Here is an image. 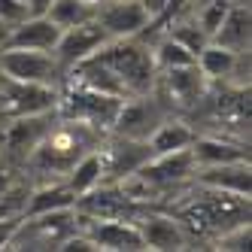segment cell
<instances>
[{"instance_id":"83f0119b","label":"cell","mask_w":252,"mask_h":252,"mask_svg":"<svg viewBox=\"0 0 252 252\" xmlns=\"http://www.w3.org/2000/svg\"><path fill=\"white\" fill-rule=\"evenodd\" d=\"M25 3H28V12L31 15H46L49 6H52V0H25Z\"/></svg>"},{"instance_id":"e0dca14e","label":"cell","mask_w":252,"mask_h":252,"mask_svg":"<svg viewBox=\"0 0 252 252\" xmlns=\"http://www.w3.org/2000/svg\"><path fill=\"white\" fill-rule=\"evenodd\" d=\"M194 137H197V131L186 116H167L152 131V137L146 143H149L152 155H161V152H173V149H189Z\"/></svg>"},{"instance_id":"7c38bea8","label":"cell","mask_w":252,"mask_h":252,"mask_svg":"<svg viewBox=\"0 0 252 252\" xmlns=\"http://www.w3.org/2000/svg\"><path fill=\"white\" fill-rule=\"evenodd\" d=\"M140 237L146 249L155 252H170V249H189V237L183 225H179L167 210H146L137 219Z\"/></svg>"},{"instance_id":"52a82bcc","label":"cell","mask_w":252,"mask_h":252,"mask_svg":"<svg viewBox=\"0 0 252 252\" xmlns=\"http://www.w3.org/2000/svg\"><path fill=\"white\" fill-rule=\"evenodd\" d=\"M0 73L12 76V79H22V82H37V85L61 88L64 67L58 64V58L52 55V52L3 46V49H0Z\"/></svg>"},{"instance_id":"44dd1931","label":"cell","mask_w":252,"mask_h":252,"mask_svg":"<svg viewBox=\"0 0 252 252\" xmlns=\"http://www.w3.org/2000/svg\"><path fill=\"white\" fill-rule=\"evenodd\" d=\"M161 33H167V37H173L179 46H186L194 58H197V52H201V49L210 43L207 31L194 22V15H173V19L167 22V28L161 31Z\"/></svg>"},{"instance_id":"cb8c5ba5","label":"cell","mask_w":252,"mask_h":252,"mask_svg":"<svg viewBox=\"0 0 252 252\" xmlns=\"http://www.w3.org/2000/svg\"><path fill=\"white\" fill-rule=\"evenodd\" d=\"M210 246L213 249H222V252H243V249H249V222L219 231L210 240Z\"/></svg>"},{"instance_id":"9a60e30c","label":"cell","mask_w":252,"mask_h":252,"mask_svg":"<svg viewBox=\"0 0 252 252\" xmlns=\"http://www.w3.org/2000/svg\"><path fill=\"white\" fill-rule=\"evenodd\" d=\"M194 183L210 186V189H222L234 194H246L252 191V167L249 161H228V164H210V167H197Z\"/></svg>"},{"instance_id":"5bb4252c","label":"cell","mask_w":252,"mask_h":252,"mask_svg":"<svg viewBox=\"0 0 252 252\" xmlns=\"http://www.w3.org/2000/svg\"><path fill=\"white\" fill-rule=\"evenodd\" d=\"M210 43L225 46L231 52H249L252 49V9H249V0H234L228 6L225 19L213 31Z\"/></svg>"},{"instance_id":"ac0fdd59","label":"cell","mask_w":252,"mask_h":252,"mask_svg":"<svg viewBox=\"0 0 252 252\" xmlns=\"http://www.w3.org/2000/svg\"><path fill=\"white\" fill-rule=\"evenodd\" d=\"M73 204H76L73 189H70L64 179H55V183H43V186H33V189H31L25 216L49 213V210H64V207H73Z\"/></svg>"},{"instance_id":"4fadbf2b","label":"cell","mask_w":252,"mask_h":252,"mask_svg":"<svg viewBox=\"0 0 252 252\" xmlns=\"http://www.w3.org/2000/svg\"><path fill=\"white\" fill-rule=\"evenodd\" d=\"M191 155L197 167L228 164V161H249V140H237L228 134H197L191 143Z\"/></svg>"},{"instance_id":"8fae6325","label":"cell","mask_w":252,"mask_h":252,"mask_svg":"<svg viewBox=\"0 0 252 252\" xmlns=\"http://www.w3.org/2000/svg\"><path fill=\"white\" fill-rule=\"evenodd\" d=\"M110 40L103 33V28L94 22V19H88L82 25H73V28H64L61 31V37L55 43V49H52V55L58 58V64L64 67V73L70 67H73L76 61L88 58V55H94V52Z\"/></svg>"},{"instance_id":"7a4b0ae2","label":"cell","mask_w":252,"mask_h":252,"mask_svg":"<svg viewBox=\"0 0 252 252\" xmlns=\"http://www.w3.org/2000/svg\"><path fill=\"white\" fill-rule=\"evenodd\" d=\"M94 55L122 79L128 94L152 92L158 67H155L152 43H149L146 33H140V37H125V40H106Z\"/></svg>"},{"instance_id":"9c48e42d","label":"cell","mask_w":252,"mask_h":252,"mask_svg":"<svg viewBox=\"0 0 252 252\" xmlns=\"http://www.w3.org/2000/svg\"><path fill=\"white\" fill-rule=\"evenodd\" d=\"M94 22L110 40H125L146 33L155 19L143 6V0H100L94 6Z\"/></svg>"},{"instance_id":"2e32d148","label":"cell","mask_w":252,"mask_h":252,"mask_svg":"<svg viewBox=\"0 0 252 252\" xmlns=\"http://www.w3.org/2000/svg\"><path fill=\"white\" fill-rule=\"evenodd\" d=\"M61 37V28L49 19V15H31L22 25H15L9 31L6 46L15 49H40V52H52Z\"/></svg>"},{"instance_id":"d4e9b609","label":"cell","mask_w":252,"mask_h":252,"mask_svg":"<svg viewBox=\"0 0 252 252\" xmlns=\"http://www.w3.org/2000/svg\"><path fill=\"white\" fill-rule=\"evenodd\" d=\"M25 19H31L25 0H0V22H3L9 31H12L15 25H22Z\"/></svg>"},{"instance_id":"603a6c76","label":"cell","mask_w":252,"mask_h":252,"mask_svg":"<svg viewBox=\"0 0 252 252\" xmlns=\"http://www.w3.org/2000/svg\"><path fill=\"white\" fill-rule=\"evenodd\" d=\"M94 6L97 3H88V0H52L46 15L64 31V28H73V25H82L88 19H94Z\"/></svg>"},{"instance_id":"6da1fadb","label":"cell","mask_w":252,"mask_h":252,"mask_svg":"<svg viewBox=\"0 0 252 252\" xmlns=\"http://www.w3.org/2000/svg\"><path fill=\"white\" fill-rule=\"evenodd\" d=\"M106 134L110 131L97 128V125H88L82 119L58 116L55 125L49 128V134L40 140V146L28 155V161L22 164V173L31 179V186L64 179L70 173V167H73L85 152L100 146Z\"/></svg>"},{"instance_id":"3957f363","label":"cell","mask_w":252,"mask_h":252,"mask_svg":"<svg viewBox=\"0 0 252 252\" xmlns=\"http://www.w3.org/2000/svg\"><path fill=\"white\" fill-rule=\"evenodd\" d=\"M79 231L76 222V207L64 210H49V213H33L22 216L19 228L12 231L6 249H22V252H40V249H61L64 240H70Z\"/></svg>"},{"instance_id":"f1b7e54d","label":"cell","mask_w":252,"mask_h":252,"mask_svg":"<svg viewBox=\"0 0 252 252\" xmlns=\"http://www.w3.org/2000/svg\"><path fill=\"white\" fill-rule=\"evenodd\" d=\"M204 3H210V0H186V12H194L197 6H204Z\"/></svg>"},{"instance_id":"ba28073f","label":"cell","mask_w":252,"mask_h":252,"mask_svg":"<svg viewBox=\"0 0 252 252\" xmlns=\"http://www.w3.org/2000/svg\"><path fill=\"white\" fill-rule=\"evenodd\" d=\"M76 222H79V234H85L92 240V246L100 252H140V249H146L137 222H131V219H92V216L76 210Z\"/></svg>"},{"instance_id":"277c9868","label":"cell","mask_w":252,"mask_h":252,"mask_svg":"<svg viewBox=\"0 0 252 252\" xmlns=\"http://www.w3.org/2000/svg\"><path fill=\"white\" fill-rule=\"evenodd\" d=\"M55 119H58V110H46V113L22 116V119H12L9 125H3L0 128V161L22 170L28 155L40 146V140L49 134Z\"/></svg>"},{"instance_id":"484cf974","label":"cell","mask_w":252,"mask_h":252,"mask_svg":"<svg viewBox=\"0 0 252 252\" xmlns=\"http://www.w3.org/2000/svg\"><path fill=\"white\" fill-rule=\"evenodd\" d=\"M22 170H15V167H9V164H3V161H0V194H3L12 183H15V176H19Z\"/></svg>"},{"instance_id":"8992f818","label":"cell","mask_w":252,"mask_h":252,"mask_svg":"<svg viewBox=\"0 0 252 252\" xmlns=\"http://www.w3.org/2000/svg\"><path fill=\"white\" fill-rule=\"evenodd\" d=\"M167 116H173V113L152 92H146V94H128V97L122 100L113 125H110V134L128 137V140H149L152 131Z\"/></svg>"},{"instance_id":"7402d4cb","label":"cell","mask_w":252,"mask_h":252,"mask_svg":"<svg viewBox=\"0 0 252 252\" xmlns=\"http://www.w3.org/2000/svg\"><path fill=\"white\" fill-rule=\"evenodd\" d=\"M152 43V58H155V67L158 70H173V67H189L194 64V55L179 46L173 37H167V33H158V37L149 40Z\"/></svg>"},{"instance_id":"30bf717a","label":"cell","mask_w":252,"mask_h":252,"mask_svg":"<svg viewBox=\"0 0 252 252\" xmlns=\"http://www.w3.org/2000/svg\"><path fill=\"white\" fill-rule=\"evenodd\" d=\"M100 152H103V183H119L122 176L140 170L152 158V149L146 140H128V137H116V134L103 137Z\"/></svg>"},{"instance_id":"f546056e","label":"cell","mask_w":252,"mask_h":252,"mask_svg":"<svg viewBox=\"0 0 252 252\" xmlns=\"http://www.w3.org/2000/svg\"><path fill=\"white\" fill-rule=\"evenodd\" d=\"M88 3H100V0H88Z\"/></svg>"},{"instance_id":"4316f807","label":"cell","mask_w":252,"mask_h":252,"mask_svg":"<svg viewBox=\"0 0 252 252\" xmlns=\"http://www.w3.org/2000/svg\"><path fill=\"white\" fill-rule=\"evenodd\" d=\"M19 222L22 219H0V249H6V243L12 237V231L19 228Z\"/></svg>"},{"instance_id":"5b68a950","label":"cell","mask_w":252,"mask_h":252,"mask_svg":"<svg viewBox=\"0 0 252 252\" xmlns=\"http://www.w3.org/2000/svg\"><path fill=\"white\" fill-rule=\"evenodd\" d=\"M58 106V88L55 85H37V82H22L0 73V128L9 125L12 119L46 113Z\"/></svg>"},{"instance_id":"ffe728a7","label":"cell","mask_w":252,"mask_h":252,"mask_svg":"<svg viewBox=\"0 0 252 252\" xmlns=\"http://www.w3.org/2000/svg\"><path fill=\"white\" fill-rule=\"evenodd\" d=\"M237 55L240 52H231L225 46H216V43H207L201 52H197V70L210 79V82H228L231 73H234V64H237Z\"/></svg>"},{"instance_id":"d6986e66","label":"cell","mask_w":252,"mask_h":252,"mask_svg":"<svg viewBox=\"0 0 252 252\" xmlns=\"http://www.w3.org/2000/svg\"><path fill=\"white\" fill-rule=\"evenodd\" d=\"M64 183L73 189V194H85V191H92L94 186L103 183V152L100 146L92 149V152H85L73 167H70V173L64 176Z\"/></svg>"}]
</instances>
